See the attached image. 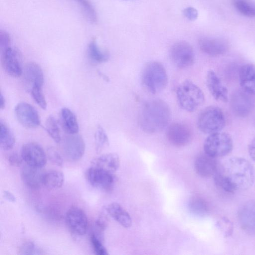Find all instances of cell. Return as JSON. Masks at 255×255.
<instances>
[{"label":"cell","mask_w":255,"mask_h":255,"mask_svg":"<svg viewBox=\"0 0 255 255\" xmlns=\"http://www.w3.org/2000/svg\"><path fill=\"white\" fill-rule=\"evenodd\" d=\"M239 82L242 89L246 93L255 95V65L246 64L239 72Z\"/></svg>","instance_id":"19"},{"label":"cell","mask_w":255,"mask_h":255,"mask_svg":"<svg viewBox=\"0 0 255 255\" xmlns=\"http://www.w3.org/2000/svg\"><path fill=\"white\" fill-rule=\"evenodd\" d=\"M248 150L250 157L255 162V138H253L249 143Z\"/></svg>","instance_id":"43"},{"label":"cell","mask_w":255,"mask_h":255,"mask_svg":"<svg viewBox=\"0 0 255 255\" xmlns=\"http://www.w3.org/2000/svg\"><path fill=\"white\" fill-rule=\"evenodd\" d=\"M239 220L244 229L255 231V202L244 205L239 211Z\"/></svg>","instance_id":"22"},{"label":"cell","mask_w":255,"mask_h":255,"mask_svg":"<svg viewBox=\"0 0 255 255\" xmlns=\"http://www.w3.org/2000/svg\"><path fill=\"white\" fill-rule=\"evenodd\" d=\"M95 145L97 152H101L109 144L108 136L104 129L99 126L95 133Z\"/></svg>","instance_id":"32"},{"label":"cell","mask_w":255,"mask_h":255,"mask_svg":"<svg viewBox=\"0 0 255 255\" xmlns=\"http://www.w3.org/2000/svg\"><path fill=\"white\" fill-rule=\"evenodd\" d=\"M1 65L5 72L13 77H18L23 72L21 56L19 51L9 47L2 51Z\"/></svg>","instance_id":"11"},{"label":"cell","mask_w":255,"mask_h":255,"mask_svg":"<svg viewBox=\"0 0 255 255\" xmlns=\"http://www.w3.org/2000/svg\"><path fill=\"white\" fill-rule=\"evenodd\" d=\"M206 84L210 93L216 100L224 103L228 101V89L213 70L208 71Z\"/></svg>","instance_id":"17"},{"label":"cell","mask_w":255,"mask_h":255,"mask_svg":"<svg viewBox=\"0 0 255 255\" xmlns=\"http://www.w3.org/2000/svg\"><path fill=\"white\" fill-rule=\"evenodd\" d=\"M65 220L69 229L78 236L84 235L87 230L88 221L86 214L77 207H72L67 212Z\"/></svg>","instance_id":"12"},{"label":"cell","mask_w":255,"mask_h":255,"mask_svg":"<svg viewBox=\"0 0 255 255\" xmlns=\"http://www.w3.org/2000/svg\"><path fill=\"white\" fill-rule=\"evenodd\" d=\"M86 176L92 186L106 191L113 189L116 181L114 173L93 165L87 169Z\"/></svg>","instance_id":"8"},{"label":"cell","mask_w":255,"mask_h":255,"mask_svg":"<svg viewBox=\"0 0 255 255\" xmlns=\"http://www.w3.org/2000/svg\"><path fill=\"white\" fill-rule=\"evenodd\" d=\"M109 223V220L105 214H101L96 220L94 224V230L92 232L98 237L104 241V232Z\"/></svg>","instance_id":"34"},{"label":"cell","mask_w":255,"mask_h":255,"mask_svg":"<svg viewBox=\"0 0 255 255\" xmlns=\"http://www.w3.org/2000/svg\"><path fill=\"white\" fill-rule=\"evenodd\" d=\"M24 81L30 86V90L35 86L42 87L44 75L40 66L35 62L27 63L23 69Z\"/></svg>","instance_id":"21"},{"label":"cell","mask_w":255,"mask_h":255,"mask_svg":"<svg viewBox=\"0 0 255 255\" xmlns=\"http://www.w3.org/2000/svg\"><path fill=\"white\" fill-rule=\"evenodd\" d=\"M18 252L21 255H41L43 253L41 249L32 242H26L22 244L19 248Z\"/></svg>","instance_id":"37"},{"label":"cell","mask_w":255,"mask_h":255,"mask_svg":"<svg viewBox=\"0 0 255 255\" xmlns=\"http://www.w3.org/2000/svg\"><path fill=\"white\" fill-rule=\"evenodd\" d=\"M60 120L62 128L67 134L78 132L79 125L76 117L70 109L64 108L61 110Z\"/></svg>","instance_id":"25"},{"label":"cell","mask_w":255,"mask_h":255,"mask_svg":"<svg viewBox=\"0 0 255 255\" xmlns=\"http://www.w3.org/2000/svg\"><path fill=\"white\" fill-rule=\"evenodd\" d=\"M170 57L173 64L181 69L191 66L195 60L192 46L185 41L177 42L171 46Z\"/></svg>","instance_id":"7"},{"label":"cell","mask_w":255,"mask_h":255,"mask_svg":"<svg viewBox=\"0 0 255 255\" xmlns=\"http://www.w3.org/2000/svg\"><path fill=\"white\" fill-rule=\"evenodd\" d=\"M198 45L203 53L212 57L224 54L230 48L229 42L220 38L202 37L199 40Z\"/></svg>","instance_id":"16"},{"label":"cell","mask_w":255,"mask_h":255,"mask_svg":"<svg viewBox=\"0 0 255 255\" xmlns=\"http://www.w3.org/2000/svg\"><path fill=\"white\" fill-rule=\"evenodd\" d=\"M45 128L49 135L57 143L61 141L60 131L57 122L52 116L48 117L45 122Z\"/></svg>","instance_id":"33"},{"label":"cell","mask_w":255,"mask_h":255,"mask_svg":"<svg viewBox=\"0 0 255 255\" xmlns=\"http://www.w3.org/2000/svg\"><path fill=\"white\" fill-rule=\"evenodd\" d=\"M44 173L42 168L35 167L26 164L22 169L21 177L23 182L27 187L36 189L43 185Z\"/></svg>","instance_id":"20"},{"label":"cell","mask_w":255,"mask_h":255,"mask_svg":"<svg viewBox=\"0 0 255 255\" xmlns=\"http://www.w3.org/2000/svg\"><path fill=\"white\" fill-rule=\"evenodd\" d=\"M226 124V117L222 110L213 106L205 108L200 113L197 120L200 130L209 134L221 131Z\"/></svg>","instance_id":"5"},{"label":"cell","mask_w":255,"mask_h":255,"mask_svg":"<svg viewBox=\"0 0 255 255\" xmlns=\"http://www.w3.org/2000/svg\"><path fill=\"white\" fill-rule=\"evenodd\" d=\"M7 159L9 164L13 166H19L23 160L21 155H20L16 152L11 153Z\"/></svg>","instance_id":"40"},{"label":"cell","mask_w":255,"mask_h":255,"mask_svg":"<svg viewBox=\"0 0 255 255\" xmlns=\"http://www.w3.org/2000/svg\"><path fill=\"white\" fill-rule=\"evenodd\" d=\"M41 86H33L30 90V93L33 99L36 104L42 109L46 110L47 108V103L43 93Z\"/></svg>","instance_id":"35"},{"label":"cell","mask_w":255,"mask_h":255,"mask_svg":"<svg viewBox=\"0 0 255 255\" xmlns=\"http://www.w3.org/2000/svg\"><path fill=\"white\" fill-rule=\"evenodd\" d=\"M168 75L164 66L159 62L151 61L143 67L141 83L145 89L152 94L158 93L167 85Z\"/></svg>","instance_id":"3"},{"label":"cell","mask_w":255,"mask_h":255,"mask_svg":"<svg viewBox=\"0 0 255 255\" xmlns=\"http://www.w3.org/2000/svg\"><path fill=\"white\" fill-rule=\"evenodd\" d=\"M235 9L242 15L255 17V1L252 0H232Z\"/></svg>","instance_id":"30"},{"label":"cell","mask_w":255,"mask_h":255,"mask_svg":"<svg viewBox=\"0 0 255 255\" xmlns=\"http://www.w3.org/2000/svg\"><path fill=\"white\" fill-rule=\"evenodd\" d=\"M14 111L17 120L23 127L34 128L40 125L38 113L30 104L25 102L19 103L15 106Z\"/></svg>","instance_id":"15"},{"label":"cell","mask_w":255,"mask_h":255,"mask_svg":"<svg viewBox=\"0 0 255 255\" xmlns=\"http://www.w3.org/2000/svg\"><path fill=\"white\" fill-rule=\"evenodd\" d=\"M64 154L67 158L73 161L80 159L85 151V143L82 137L73 134L66 136L62 144Z\"/></svg>","instance_id":"14"},{"label":"cell","mask_w":255,"mask_h":255,"mask_svg":"<svg viewBox=\"0 0 255 255\" xmlns=\"http://www.w3.org/2000/svg\"><path fill=\"white\" fill-rule=\"evenodd\" d=\"M171 112L169 105L161 99L146 102L139 114L138 123L142 130L147 133L161 131L169 124Z\"/></svg>","instance_id":"2"},{"label":"cell","mask_w":255,"mask_h":255,"mask_svg":"<svg viewBox=\"0 0 255 255\" xmlns=\"http://www.w3.org/2000/svg\"><path fill=\"white\" fill-rule=\"evenodd\" d=\"M64 181V176L61 172L52 170L44 172L42 184L47 189L53 190L61 187Z\"/></svg>","instance_id":"26"},{"label":"cell","mask_w":255,"mask_h":255,"mask_svg":"<svg viewBox=\"0 0 255 255\" xmlns=\"http://www.w3.org/2000/svg\"><path fill=\"white\" fill-rule=\"evenodd\" d=\"M92 165L114 173L120 167V159L115 153H106L93 160Z\"/></svg>","instance_id":"24"},{"label":"cell","mask_w":255,"mask_h":255,"mask_svg":"<svg viewBox=\"0 0 255 255\" xmlns=\"http://www.w3.org/2000/svg\"><path fill=\"white\" fill-rule=\"evenodd\" d=\"M189 208L193 214L200 216L206 215L209 211L207 202L199 195H194L190 198Z\"/></svg>","instance_id":"28"},{"label":"cell","mask_w":255,"mask_h":255,"mask_svg":"<svg viewBox=\"0 0 255 255\" xmlns=\"http://www.w3.org/2000/svg\"><path fill=\"white\" fill-rule=\"evenodd\" d=\"M46 155L47 158L51 163L58 166H62L63 158L54 147H49L47 150Z\"/></svg>","instance_id":"38"},{"label":"cell","mask_w":255,"mask_h":255,"mask_svg":"<svg viewBox=\"0 0 255 255\" xmlns=\"http://www.w3.org/2000/svg\"><path fill=\"white\" fill-rule=\"evenodd\" d=\"M221 229L226 236H230L233 231V226L231 222L226 218H222L220 223Z\"/></svg>","instance_id":"41"},{"label":"cell","mask_w":255,"mask_h":255,"mask_svg":"<svg viewBox=\"0 0 255 255\" xmlns=\"http://www.w3.org/2000/svg\"><path fill=\"white\" fill-rule=\"evenodd\" d=\"M104 241L92 233L90 235V242L95 253L97 255H108V253L103 245Z\"/></svg>","instance_id":"36"},{"label":"cell","mask_w":255,"mask_h":255,"mask_svg":"<svg viewBox=\"0 0 255 255\" xmlns=\"http://www.w3.org/2000/svg\"><path fill=\"white\" fill-rule=\"evenodd\" d=\"M176 96L181 108L188 112L195 111L205 101L202 90L190 80H185L178 86Z\"/></svg>","instance_id":"4"},{"label":"cell","mask_w":255,"mask_h":255,"mask_svg":"<svg viewBox=\"0 0 255 255\" xmlns=\"http://www.w3.org/2000/svg\"><path fill=\"white\" fill-rule=\"evenodd\" d=\"M21 155L23 160L28 165L42 168L46 163V152L37 143L30 142L24 144L21 148Z\"/></svg>","instance_id":"10"},{"label":"cell","mask_w":255,"mask_h":255,"mask_svg":"<svg viewBox=\"0 0 255 255\" xmlns=\"http://www.w3.org/2000/svg\"><path fill=\"white\" fill-rule=\"evenodd\" d=\"M5 99L1 93L0 96V108L1 110L5 108Z\"/></svg>","instance_id":"45"},{"label":"cell","mask_w":255,"mask_h":255,"mask_svg":"<svg viewBox=\"0 0 255 255\" xmlns=\"http://www.w3.org/2000/svg\"><path fill=\"white\" fill-rule=\"evenodd\" d=\"M183 13L184 15L189 20H195L198 17L197 10L192 6L185 8L183 10Z\"/></svg>","instance_id":"42"},{"label":"cell","mask_w":255,"mask_h":255,"mask_svg":"<svg viewBox=\"0 0 255 255\" xmlns=\"http://www.w3.org/2000/svg\"><path fill=\"white\" fill-rule=\"evenodd\" d=\"M11 38L8 32L1 30L0 32V46L1 51L10 47Z\"/></svg>","instance_id":"39"},{"label":"cell","mask_w":255,"mask_h":255,"mask_svg":"<svg viewBox=\"0 0 255 255\" xmlns=\"http://www.w3.org/2000/svg\"><path fill=\"white\" fill-rule=\"evenodd\" d=\"M203 148L204 152L212 157H222L232 151L233 141L229 133L219 131L209 134L204 141Z\"/></svg>","instance_id":"6"},{"label":"cell","mask_w":255,"mask_h":255,"mask_svg":"<svg viewBox=\"0 0 255 255\" xmlns=\"http://www.w3.org/2000/svg\"><path fill=\"white\" fill-rule=\"evenodd\" d=\"M80 7L87 19L92 23H96L98 20L97 12L89 0H73Z\"/></svg>","instance_id":"31"},{"label":"cell","mask_w":255,"mask_h":255,"mask_svg":"<svg viewBox=\"0 0 255 255\" xmlns=\"http://www.w3.org/2000/svg\"><path fill=\"white\" fill-rule=\"evenodd\" d=\"M166 135L171 144L175 146L182 147L187 145L191 141L193 131L188 125L176 122L168 127Z\"/></svg>","instance_id":"9"},{"label":"cell","mask_w":255,"mask_h":255,"mask_svg":"<svg viewBox=\"0 0 255 255\" xmlns=\"http://www.w3.org/2000/svg\"><path fill=\"white\" fill-rule=\"evenodd\" d=\"M106 209L108 214L124 228H128L131 226L130 216L119 203H112L106 207Z\"/></svg>","instance_id":"23"},{"label":"cell","mask_w":255,"mask_h":255,"mask_svg":"<svg viewBox=\"0 0 255 255\" xmlns=\"http://www.w3.org/2000/svg\"><path fill=\"white\" fill-rule=\"evenodd\" d=\"M3 196L6 200L11 202H14L16 200V198L13 194L8 191H4Z\"/></svg>","instance_id":"44"},{"label":"cell","mask_w":255,"mask_h":255,"mask_svg":"<svg viewBox=\"0 0 255 255\" xmlns=\"http://www.w3.org/2000/svg\"><path fill=\"white\" fill-rule=\"evenodd\" d=\"M0 145L2 149L8 150L13 148L15 138L9 128L2 121L0 123Z\"/></svg>","instance_id":"29"},{"label":"cell","mask_w":255,"mask_h":255,"mask_svg":"<svg viewBox=\"0 0 255 255\" xmlns=\"http://www.w3.org/2000/svg\"><path fill=\"white\" fill-rule=\"evenodd\" d=\"M218 166L216 158L204 152L198 155L195 161L196 173L201 177L208 178L214 175Z\"/></svg>","instance_id":"18"},{"label":"cell","mask_w":255,"mask_h":255,"mask_svg":"<svg viewBox=\"0 0 255 255\" xmlns=\"http://www.w3.org/2000/svg\"><path fill=\"white\" fill-rule=\"evenodd\" d=\"M88 54L90 59L96 63L105 62L109 58L108 52L102 50L95 40H92L89 43L88 47Z\"/></svg>","instance_id":"27"},{"label":"cell","mask_w":255,"mask_h":255,"mask_svg":"<svg viewBox=\"0 0 255 255\" xmlns=\"http://www.w3.org/2000/svg\"><path fill=\"white\" fill-rule=\"evenodd\" d=\"M216 186L230 194L245 190L251 187L255 180L253 165L241 157L229 158L220 166L214 175Z\"/></svg>","instance_id":"1"},{"label":"cell","mask_w":255,"mask_h":255,"mask_svg":"<svg viewBox=\"0 0 255 255\" xmlns=\"http://www.w3.org/2000/svg\"><path fill=\"white\" fill-rule=\"evenodd\" d=\"M252 95L242 91H236L231 98V107L234 113L240 117L248 116L255 106Z\"/></svg>","instance_id":"13"}]
</instances>
